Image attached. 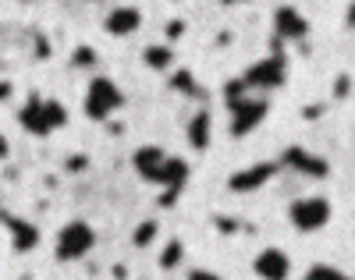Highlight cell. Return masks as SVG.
Returning <instances> with one entry per match:
<instances>
[{
  "label": "cell",
  "mask_w": 355,
  "mask_h": 280,
  "mask_svg": "<svg viewBox=\"0 0 355 280\" xmlns=\"http://www.w3.org/2000/svg\"><path fill=\"white\" fill-rule=\"evenodd\" d=\"M4 227L11 231V238H15V248L18 252H25V248H33L36 241H40V231L28 224V220H21V216H11V213H4Z\"/></svg>",
  "instance_id": "cell-8"
},
{
  "label": "cell",
  "mask_w": 355,
  "mask_h": 280,
  "mask_svg": "<svg viewBox=\"0 0 355 280\" xmlns=\"http://www.w3.org/2000/svg\"><path fill=\"white\" fill-rule=\"evenodd\" d=\"M288 270H291V263H288V256L281 252V248H266V252L256 259V273L263 280H284Z\"/></svg>",
  "instance_id": "cell-7"
},
{
  "label": "cell",
  "mask_w": 355,
  "mask_h": 280,
  "mask_svg": "<svg viewBox=\"0 0 355 280\" xmlns=\"http://www.w3.org/2000/svg\"><path fill=\"white\" fill-rule=\"evenodd\" d=\"M146 60H153V64H160V68H164L171 57H167V50H150V53H146Z\"/></svg>",
  "instance_id": "cell-12"
},
{
  "label": "cell",
  "mask_w": 355,
  "mask_h": 280,
  "mask_svg": "<svg viewBox=\"0 0 355 280\" xmlns=\"http://www.w3.org/2000/svg\"><path fill=\"white\" fill-rule=\"evenodd\" d=\"M18 121H21V128H25V132H33V135L46 139L50 132H57V128H61V124L68 121V114H64V107L57 103V100L28 96V103L21 107Z\"/></svg>",
  "instance_id": "cell-1"
},
{
  "label": "cell",
  "mask_w": 355,
  "mask_h": 280,
  "mask_svg": "<svg viewBox=\"0 0 355 280\" xmlns=\"http://www.w3.org/2000/svg\"><path fill=\"white\" fill-rule=\"evenodd\" d=\"M117 107H121V92L114 89L110 78H93L89 82V92H85V114L103 121L107 114H114Z\"/></svg>",
  "instance_id": "cell-4"
},
{
  "label": "cell",
  "mask_w": 355,
  "mask_h": 280,
  "mask_svg": "<svg viewBox=\"0 0 355 280\" xmlns=\"http://www.w3.org/2000/svg\"><path fill=\"white\" fill-rule=\"evenodd\" d=\"M331 220V202L327 199H320V195H313V199H299L291 206V224L299 227V231H320L323 224Z\"/></svg>",
  "instance_id": "cell-5"
},
{
  "label": "cell",
  "mask_w": 355,
  "mask_h": 280,
  "mask_svg": "<svg viewBox=\"0 0 355 280\" xmlns=\"http://www.w3.org/2000/svg\"><path fill=\"white\" fill-rule=\"evenodd\" d=\"M189 280H217V273H210V270H196V273H189Z\"/></svg>",
  "instance_id": "cell-13"
},
{
  "label": "cell",
  "mask_w": 355,
  "mask_h": 280,
  "mask_svg": "<svg viewBox=\"0 0 355 280\" xmlns=\"http://www.w3.org/2000/svg\"><path fill=\"white\" fill-rule=\"evenodd\" d=\"M93 227L89 224H82V220H71V224H64V231L57 234V259L61 263H75V259H82L89 248H93Z\"/></svg>",
  "instance_id": "cell-3"
},
{
  "label": "cell",
  "mask_w": 355,
  "mask_h": 280,
  "mask_svg": "<svg viewBox=\"0 0 355 280\" xmlns=\"http://www.w3.org/2000/svg\"><path fill=\"white\" fill-rule=\"evenodd\" d=\"M277 21H281V33L284 36H291V40H299V36H306V21L295 15V11H277Z\"/></svg>",
  "instance_id": "cell-10"
},
{
  "label": "cell",
  "mask_w": 355,
  "mask_h": 280,
  "mask_svg": "<svg viewBox=\"0 0 355 280\" xmlns=\"http://www.w3.org/2000/svg\"><path fill=\"white\" fill-rule=\"evenodd\" d=\"M352 21H355V8H352Z\"/></svg>",
  "instance_id": "cell-15"
},
{
  "label": "cell",
  "mask_w": 355,
  "mask_h": 280,
  "mask_svg": "<svg viewBox=\"0 0 355 280\" xmlns=\"http://www.w3.org/2000/svg\"><path fill=\"white\" fill-rule=\"evenodd\" d=\"M263 114H266V103H263V100H242V103H234V110H231V128L239 132V135H245L256 121H263Z\"/></svg>",
  "instance_id": "cell-6"
},
{
  "label": "cell",
  "mask_w": 355,
  "mask_h": 280,
  "mask_svg": "<svg viewBox=\"0 0 355 280\" xmlns=\"http://www.w3.org/2000/svg\"><path fill=\"white\" fill-rule=\"evenodd\" d=\"M135 25H139V11H135V8H121V11H114V15L107 18V33L128 36V33H135Z\"/></svg>",
  "instance_id": "cell-9"
},
{
  "label": "cell",
  "mask_w": 355,
  "mask_h": 280,
  "mask_svg": "<svg viewBox=\"0 0 355 280\" xmlns=\"http://www.w3.org/2000/svg\"><path fill=\"white\" fill-rule=\"evenodd\" d=\"M302 280H352V277L341 273V270H334V266H313Z\"/></svg>",
  "instance_id": "cell-11"
},
{
  "label": "cell",
  "mask_w": 355,
  "mask_h": 280,
  "mask_svg": "<svg viewBox=\"0 0 355 280\" xmlns=\"http://www.w3.org/2000/svg\"><path fill=\"white\" fill-rule=\"evenodd\" d=\"M135 167L146 181H153V184H182L185 177V164L182 160H171L164 149H139L135 152Z\"/></svg>",
  "instance_id": "cell-2"
},
{
  "label": "cell",
  "mask_w": 355,
  "mask_h": 280,
  "mask_svg": "<svg viewBox=\"0 0 355 280\" xmlns=\"http://www.w3.org/2000/svg\"><path fill=\"white\" fill-rule=\"evenodd\" d=\"M4 157H8V139L0 135V160H4Z\"/></svg>",
  "instance_id": "cell-14"
}]
</instances>
